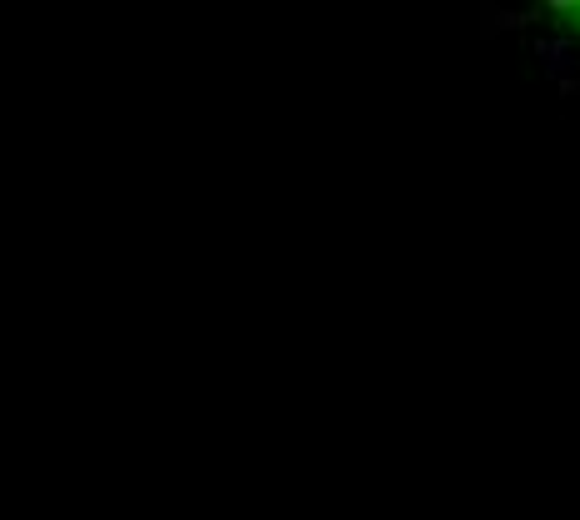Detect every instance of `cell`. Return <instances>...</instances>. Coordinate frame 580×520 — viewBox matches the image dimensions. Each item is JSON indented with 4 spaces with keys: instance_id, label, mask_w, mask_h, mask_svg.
<instances>
[{
    "instance_id": "6da1fadb",
    "label": "cell",
    "mask_w": 580,
    "mask_h": 520,
    "mask_svg": "<svg viewBox=\"0 0 580 520\" xmlns=\"http://www.w3.org/2000/svg\"><path fill=\"white\" fill-rule=\"evenodd\" d=\"M555 15H560V26H570L580 36V0H576V5H555Z\"/></svg>"
}]
</instances>
